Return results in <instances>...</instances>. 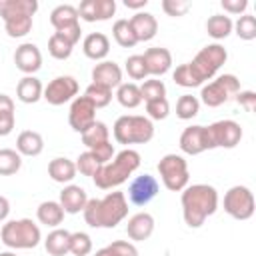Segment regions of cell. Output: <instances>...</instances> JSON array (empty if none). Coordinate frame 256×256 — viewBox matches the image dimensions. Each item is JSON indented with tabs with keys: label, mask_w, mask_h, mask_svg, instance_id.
I'll use <instances>...</instances> for the list:
<instances>
[{
	"label": "cell",
	"mask_w": 256,
	"mask_h": 256,
	"mask_svg": "<svg viewBox=\"0 0 256 256\" xmlns=\"http://www.w3.org/2000/svg\"><path fill=\"white\" fill-rule=\"evenodd\" d=\"M226 58H228V52L222 44H208L190 62L180 64L174 70L172 78L182 88L200 86L220 70V66L226 62Z\"/></svg>",
	"instance_id": "cell-1"
},
{
	"label": "cell",
	"mask_w": 256,
	"mask_h": 256,
	"mask_svg": "<svg viewBox=\"0 0 256 256\" xmlns=\"http://www.w3.org/2000/svg\"><path fill=\"white\" fill-rule=\"evenodd\" d=\"M182 216L190 228H200L218 208V192L210 184H192L182 190Z\"/></svg>",
	"instance_id": "cell-2"
},
{
	"label": "cell",
	"mask_w": 256,
	"mask_h": 256,
	"mask_svg": "<svg viewBox=\"0 0 256 256\" xmlns=\"http://www.w3.org/2000/svg\"><path fill=\"white\" fill-rule=\"evenodd\" d=\"M84 220L92 228H114L128 216V200L124 192H108L104 198H88L82 210Z\"/></svg>",
	"instance_id": "cell-3"
},
{
	"label": "cell",
	"mask_w": 256,
	"mask_h": 256,
	"mask_svg": "<svg viewBox=\"0 0 256 256\" xmlns=\"http://www.w3.org/2000/svg\"><path fill=\"white\" fill-rule=\"evenodd\" d=\"M138 168H140V154L132 148H126L118 152L110 162L102 164L92 176V180L100 190H110V188L124 184L128 176L136 172Z\"/></svg>",
	"instance_id": "cell-4"
},
{
	"label": "cell",
	"mask_w": 256,
	"mask_h": 256,
	"mask_svg": "<svg viewBox=\"0 0 256 256\" xmlns=\"http://www.w3.org/2000/svg\"><path fill=\"white\" fill-rule=\"evenodd\" d=\"M38 10L36 0H2L0 16L10 38H22L32 30V16Z\"/></svg>",
	"instance_id": "cell-5"
},
{
	"label": "cell",
	"mask_w": 256,
	"mask_h": 256,
	"mask_svg": "<svg viewBox=\"0 0 256 256\" xmlns=\"http://www.w3.org/2000/svg\"><path fill=\"white\" fill-rule=\"evenodd\" d=\"M112 132L118 144H146L154 138V124L148 116L126 114L114 122Z\"/></svg>",
	"instance_id": "cell-6"
},
{
	"label": "cell",
	"mask_w": 256,
	"mask_h": 256,
	"mask_svg": "<svg viewBox=\"0 0 256 256\" xmlns=\"http://www.w3.org/2000/svg\"><path fill=\"white\" fill-rule=\"evenodd\" d=\"M2 242L8 248L14 250H28V248H36L42 240L40 228L38 224H34L30 218H20V220H10L2 226L0 232Z\"/></svg>",
	"instance_id": "cell-7"
},
{
	"label": "cell",
	"mask_w": 256,
	"mask_h": 256,
	"mask_svg": "<svg viewBox=\"0 0 256 256\" xmlns=\"http://www.w3.org/2000/svg\"><path fill=\"white\" fill-rule=\"evenodd\" d=\"M158 174L170 192H180L188 186V164L180 154H166L158 162Z\"/></svg>",
	"instance_id": "cell-8"
},
{
	"label": "cell",
	"mask_w": 256,
	"mask_h": 256,
	"mask_svg": "<svg viewBox=\"0 0 256 256\" xmlns=\"http://www.w3.org/2000/svg\"><path fill=\"white\" fill-rule=\"evenodd\" d=\"M238 92H240V80L234 74H222L216 80L202 86L200 100L208 108H218L224 102H228L230 98H234Z\"/></svg>",
	"instance_id": "cell-9"
},
{
	"label": "cell",
	"mask_w": 256,
	"mask_h": 256,
	"mask_svg": "<svg viewBox=\"0 0 256 256\" xmlns=\"http://www.w3.org/2000/svg\"><path fill=\"white\" fill-rule=\"evenodd\" d=\"M224 210L236 220H248L254 216V194L248 186H232L224 194Z\"/></svg>",
	"instance_id": "cell-10"
},
{
	"label": "cell",
	"mask_w": 256,
	"mask_h": 256,
	"mask_svg": "<svg viewBox=\"0 0 256 256\" xmlns=\"http://www.w3.org/2000/svg\"><path fill=\"white\" fill-rule=\"evenodd\" d=\"M76 94H78V82L74 76H56L44 88L42 98L52 106H60L74 100Z\"/></svg>",
	"instance_id": "cell-11"
},
{
	"label": "cell",
	"mask_w": 256,
	"mask_h": 256,
	"mask_svg": "<svg viewBox=\"0 0 256 256\" xmlns=\"http://www.w3.org/2000/svg\"><path fill=\"white\" fill-rule=\"evenodd\" d=\"M212 148H234L242 140V128L234 120H218L208 126Z\"/></svg>",
	"instance_id": "cell-12"
},
{
	"label": "cell",
	"mask_w": 256,
	"mask_h": 256,
	"mask_svg": "<svg viewBox=\"0 0 256 256\" xmlns=\"http://www.w3.org/2000/svg\"><path fill=\"white\" fill-rule=\"evenodd\" d=\"M68 122L74 132H80V134L86 132L96 122V106L86 96H76L70 104Z\"/></svg>",
	"instance_id": "cell-13"
},
{
	"label": "cell",
	"mask_w": 256,
	"mask_h": 256,
	"mask_svg": "<svg viewBox=\"0 0 256 256\" xmlns=\"http://www.w3.org/2000/svg\"><path fill=\"white\" fill-rule=\"evenodd\" d=\"M180 150L184 154L196 156L202 154L204 150H212V142L208 136V126H188L184 128V132L180 134Z\"/></svg>",
	"instance_id": "cell-14"
},
{
	"label": "cell",
	"mask_w": 256,
	"mask_h": 256,
	"mask_svg": "<svg viewBox=\"0 0 256 256\" xmlns=\"http://www.w3.org/2000/svg\"><path fill=\"white\" fill-rule=\"evenodd\" d=\"M158 180L150 174H142V176H136L130 186H128V200L134 204V206H146L150 200L156 198L158 194Z\"/></svg>",
	"instance_id": "cell-15"
},
{
	"label": "cell",
	"mask_w": 256,
	"mask_h": 256,
	"mask_svg": "<svg viewBox=\"0 0 256 256\" xmlns=\"http://www.w3.org/2000/svg\"><path fill=\"white\" fill-rule=\"evenodd\" d=\"M116 12L114 0H82L78 6V16L86 22H102L110 20Z\"/></svg>",
	"instance_id": "cell-16"
},
{
	"label": "cell",
	"mask_w": 256,
	"mask_h": 256,
	"mask_svg": "<svg viewBox=\"0 0 256 256\" xmlns=\"http://www.w3.org/2000/svg\"><path fill=\"white\" fill-rule=\"evenodd\" d=\"M14 64L20 72H24L26 76H32L34 72H38L42 68V54L40 48L32 42H24L16 48L14 52Z\"/></svg>",
	"instance_id": "cell-17"
},
{
	"label": "cell",
	"mask_w": 256,
	"mask_h": 256,
	"mask_svg": "<svg viewBox=\"0 0 256 256\" xmlns=\"http://www.w3.org/2000/svg\"><path fill=\"white\" fill-rule=\"evenodd\" d=\"M92 82L106 86V88H118L122 84V70L116 62L110 60H102L100 64H96L92 68Z\"/></svg>",
	"instance_id": "cell-18"
},
{
	"label": "cell",
	"mask_w": 256,
	"mask_h": 256,
	"mask_svg": "<svg viewBox=\"0 0 256 256\" xmlns=\"http://www.w3.org/2000/svg\"><path fill=\"white\" fill-rule=\"evenodd\" d=\"M142 58H144V62H146L148 74H152V76H162V74H166V72L170 70V66H172V54H170L168 48H160V46L148 48V50L142 54Z\"/></svg>",
	"instance_id": "cell-19"
},
{
	"label": "cell",
	"mask_w": 256,
	"mask_h": 256,
	"mask_svg": "<svg viewBox=\"0 0 256 256\" xmlns=\"http://www.w3.org/2000/svg\"><path fill=\"white\" fill-rule=\"evenodd\" d=\"M58 202H60L64 214H78V212H82L86 208L88 194H86L84 188H80L76 184H68L60 192V200Z\"/></svg>",
	"instance_id": "cell-20"
},
{
	"label": "cell",
	"mask_w": 256,
	"mask_h": 256,
	"mask_svg": "<svg viewBox=\"0 0 256 256\" xmlns=\"http://www.w3.org/2000/svg\"><path fill=\"white\" fill-rule=\"evenodd\" d=\"M128 22H130L132 32H134V36H136L138 42H148L158 32V20L150 12H136Z\"/></svg>",
	"instance_id": "cell-21"
},
{
	"label": "cell",
	"mask_w": 256,
	"mask_h": 256,
	"mask_svg": "<svg viewBox=\"0 0 256 256\" xmlns=\"http://www.w3.org/2000/svg\"><path fill=\"white\" fill-rule=\"evenodd\" d=\"M152 232H154V218H152V214H148V212H138V214H134V216L128 220V224H126V234H128V238L134 240V242H144V240H148V238L152 236Z\"/></svg>",
	"instance_id": "cell-22"
},
{
	"label": "cell",
	"mask_w": 256,
	"mask_h": 256,
	"mask_svg": "<svg viewBox=\"0 0 256 256\" xmlns=\"http://www.w3.org/2000/svg\"><path fill=\"white\" fill-rule=\"evenodd\" d=\"M82 50L90 60H104L110 52V40L102 32H92L84 38Z\"/></svg>",
	"instance_id": "cell-23"
},
{
	"label": "cell",
	"mask_w": 256,
	"mask_h": 256,
	"mask_svg": "<svg viewBox=\"0 0 256 256\" xmlns=\"http://www.w3.org/2000/svg\"><path fill=\"white\" fill-rule=\"evenodd\" d=\"M44 150V138L42 134L34 130H24L16 138V152L20 156H38Z\"/></svg>",
	"instance_id": "cell-24"
},
{
	"label": "cell",
	"mask_w": 256,
	"mask_h": 256,
	"mask_svg": "<svg viewBox=\"0 0 256 256\" xmlns=\"http://www.w3.org/2000/svg\"><path fill=\"white\" fill-rule=\"evenodd\" d=\"M42 92H44V86L36 76H24L16 86V96L24 104L38 102L42 98Z\"/></svg>",
	"instance_id": "cell-25"
},
{
	"label": "cell",
	"mask_w": 256,
	"mask_h": 256,
	"mask_svg": "<svg viewBox=\"0 0 256 256\" xmlns=\"http://www.w3.org/2000/svg\"><path fill=\"white\" fill-rule=\"evenodd\" d=\"M76 172H78V170H76V164H74L72 160H68V158H62V156L50 160V164H48V174H50V178H52L54 182H60V184L72 182L74 176H76Z\"/></svg>",
	"instance_id": "cell-26"
},
{
	"label": "cell",
	"mask_w": 256,
	"mask_h": 256,
	"mask_svg": "<svg viewBox=\"0 0 256 256\" xmlns=\"http://www.w3.org/2000/svg\"><path fill=\"white\" fill-rule=\"evenodd\" d=\"M70 234L68 230H62V228H54L46 240H44V248L50 256H64L70 252Z\"/></svg>",
	"instance_id": "cell-27"
},
{
	"label": "cell",
	"mask_w": 256,
	"mask_h": 256,
	"mask_svg": "<svg viewBox=\"0 0 256 256\" xmlns=\"http://www.w3.org/2000/svg\"><path fill=\"white\" fill-rule=\"evenodd\" d=\"M78 8L72 4H60L50 12V24L54 26V30H64L68 26L78 24Z\"/></svg>",
	"instance_id": "cell-28"
},
{
	"label": "cell",
	"mask_w": 256,
	"mask_h": 256,
	"mask_svg": "<svg viewBox=\"0 0 256 256\" xmlns=\"http://www.w3.org/2000/svg\"><path fill=\"white\" fill-rule=\"evenodd\" d=\"M36 216H38L40 224H46V226L56 228V226H60L62 220H64V210H62L60 202H56V200H46V202H42V204L38 206Z\"/></svg>",
	"instance_id": "cell-29"
},
{
	"label": "cell",
	"mask_w": 256,
	"mask_h": 256,
	"mask_svg": "<svg viewBox=\"0 0 256 256\" xmlns=\"http://www.w3.org/2000/svg\"><path fill=\"white\" fill-rule=\"evenodd\" d=\"M232 28H234V22L226 14H214V16H210L206 20V32L214 40H222V38L230 36Z\"/></svg>",
	"instance_id": "cell-30"
},
{
	"label": "cell",
	"mask_w": 256,
	"mask_h": 256,
	"mask_svg": "<svg viewBox=\"0 0 256 256\" xmlns=\"http://www.w3.org/2000/svg\"><path fill=\"white\" fill-rule=\"evenodd\" d=\"M108 138H110L108 126L104 122H98V120L86 132H82V144L88 146V150H92V148H96V146H100L104 142H110Z\"/></svg>",
	"instance_id": "cell-31"
},
{
	"label": "cell",
	"mask_w": 256,
	"mask_h": 256,
	"mask_svg": "<svg viewBox=\"0 0 256 256\" xmlns=\"http://www.w3.org/2000/svg\"><path fill=\"white\" fill-rule=\"evenodd\" d=\"M116 98L124 108H136L142 102V94H140V86L134 82H122L116 90Z\"/></svg>",
	"instance_id": "cell-32"
},
{
	"label": "cell",
	"mask_w": 256,
	"mask_h": 256,
	"mask_svg": "<svg viewBox=\"0 0 256 256\" xmlns=\"http://www.w3.org/2000/svg\"><path fill=\"white\" fill-rule=\"evenodd\" d=\"M14 102L10 96L0 94V136H8L14 130Z\"/></svg>",
	"instance_id": "cell-33"
},
{
	"label": "cell",
	"mask_w": 256,
	"mask_h": 256,
	"mask_svg": "<svg viewBox=\"0 0 256 256\" xmlns=\"http://www.w3.org/2000/svg\"><path fill=\"white\" fill-rule=\"evenodd\" d=\"M112 36H114V40H116L122 48H132V46L138 44V40H136V36H134V32H132V26H130V22H128L126 18H120V20L114 22V26H112Z\"/></svg>",
	"instance_id": "cell-34"
},
{
	"label": "cell",
	"mask_w": 256,
	"mask_h": 256,
	"mask_svg": "<svg viewBox=\"0 0 256 256\" xmlns=\"http://www.w3.org/2000/svg\"><path fill=\"white\" fill-rule=\"evenodd\" d=\"M22 166V156L12 150V148H2L0 150V176H12L20 170Z\"/></svg>",
	"instance_id": "cell-35"
},
{
	"label": "cell",
	"mask_w": 256,
	"mask_h": 256,
	"mask_svg": "<svg viewBox=\"0 0 256 256\" xmlns=\"http://www.w3.org/2000/svg\"><path fill=\"white\" fill-rule=\"evenodd\" d=\"M72 48H74V44H70V42H68L62 34H58V32H54V34L50 36V40H48V52H50V56L56 58V60H66V58H70Z\"/></svg>",
	"instance_id": "cell-36"
},
{
	"label": "cell",
	"mask_w": 256,
	"mask_h": 256,
	"mask_svg": "<svg viewBox=\"0 0 256 256\" xmlns=\"http://www.w3.org/2000/svg\"><path fill=\"white\" fill-rule=\"evenodd\" d=\"M200 110V100L192 94H184L176 102V116L180 120H192Z\"/></svg>",
	"instance_id": "cell-37"
},
{
	"label": "cell",
	"mask_w": 256,
	"mask_h": 256,
	"mask_svg": "<svg viewBox=\"0 0 256 256\" xmlns=\"http://www.w3.org/2000/svg\"><path fill=\"white\" fill-rule=\"evenodd\" d=\"M84 96H86V98L96 106V110H98V108H104V106L110 104V100H112V90L106 88V86H100V84H94V82H92V84L86 88Z\"/></svg>",
	"instance_id": "cell-38"
},
{
	"label": "cell",
	"mask_w": 256,
	"mask_h": 256,
	"mask_svg": "<svg viewBox=\"0 0 256 256\" xmlns=\"http://www.w3.org/2000/svg\"><path fill=\"white\" fill-rule=\"evenodd\" d=\"M232 30H236L238 38H242V40H254L256 38V18L252 14H242L236 20Z\"/></svg>",
	"instance_id": "cell-39"
},
{
	"label": "cell",
	"mask_w": 256,
	"mask_h": 256,
	"mask_svg": "<svg viewBox=\"0 0 256 256\" xmlns=\"http://www.w3.org/2000/svg\"><path fill=\"white\" fill-rule=\"evenodd\" d=\"M140 94H142V100L144 102H150V100H156V98H166V86L162 80H144L142 86H140Z\"/></svg>",
	"instance_id": "cell-40"
},
{
	"label": "cell",
	"mask_w": 256,
	"mask_h": 256,
	"mask_svg": "<svg viewBox=\"0 0 256 256\" xmlns=\"http://www.w3.org/2000/svg\"><path fill=\"white\" fill-rule=\"evenodd\" d=\"M70 252L74 256H88L92 252V238L86 232H72L70 234Z\"/></svg>",
	"instance_id": "cell-41"
},
{
	"label": "cell",
	"mask_w": 256,
	"mask_h": 256,
	"mask_svg": "<svg viewBox=\"0 0 256 256\" xmlns=\"http://www.w3.org/2000/svg\"><path fill=\"white\" fill-rule=\"evenodd\" d=\"M126 72L132 80H144L148 76V70H146V62L142 58V54H134V56H128L126 58Z\"/></svg>",
	"instance_id": "cell-42"
},
{
	"label": "cell",
	"mask_w": 256,
	"mask_h": 256,
	"mask_svg": "<svg viewBox=\"0 0 256 256\" xmlns=\"http://www.w3.org/2000/svg\"><path fill=\"white\" fill-rule=\"evenodd\" d=\"M76 170L80 172V174H84V176H94L96 174V170L102 166L94 156H92V152L88 150V152H82L78 158H76Z\"/></svg>",
	"instance_id": "cell-43"
},
{
	"label": "cell",
	"mask_w": 256,
	"mask_h": 256,
	"mask_svg": "<svg viewBox=\"0 0 256 256\" xmlns=\"http://www.w3.org/2000/svg\"><path fill=\"white\" fill-rule=\"evenodd\" d=\"M146 112L150 120H164L170 112V104L166 98H156V100L146 102Z\"/></svg>",
	"instance_id": "cell-44"
},
{
	"label": "cell",
	"mask_w": 256,
	"mask_h": 256,
	"mask_svg": "<svg viewBox=\"0 0 256 256\" xmlns=\"http://www.w3.org/2000/svg\"><path fill=\"white\" fill-rule=\"evenodd\" d=\"M162 10L168 16H184L190 10V2H186V0H164Z\"/></svg>",
	"instance_id": "cell-45"
},
{
	"label": "cell",
	"mask_w": 256,
	"mask_h": 256,
	"mask_svg": "<svg viewBox=\"0 0 256 256\" xmlns=\"http://www.w3.org/2000/svg\"><path fill=\"white\" fill-rule=\"evenodd\" d=\"M108 248L114 252V256H138V250L132 242L126 240H116L112 244H108Z\"/></svg>",
	"instance_id": "cell-46"
},
{
	"label": "cell",
	"mask_w": 256,
	"mask_h": 256,
	"mask_svg": "<svg viewBox=\"0 0 256 256\" xmlns=\"http://www.w3.org/2000/svg\"><path fill=\"white\" fill-rule=\"evenodd\" d=\"M234 98H236V102L246 112H254V108H256V92H252V90H240Z\"/></svg>",
	"instance_id": "cell-47"
},
{
	"label": "cell",
	"mask_w": 256,
	"mask_h": 256,
	"mask_svg": "<svg viewBox=\"0 0 256 256\" xmlns=\"http://www.w3.org/2000/svg\"><path fill=\"white\" fill-rule=\"evenodd\" d=\"M90 152H92V156H94L100 164H106V162H110V160H112V156H114V146H112L110 142H104V144H100V146L92 148Z\"/></svg>",
	"instance_id": "cell-48"
},
{
	"label": "cell",
	"mask_w": 256,
	"mask_h": 256,
	"mask_svg": "<svg viewBox=\"0 0 256 256\" xmlns=\"http://www.w3.org/2000/svg\"><path fill=\"white\" fill-rule=\"evenodd\" d=\"M220 4L230 14H244V10L248 8V2L246 0H222Z\"/></svg>",
	"instance_id": "cell-49"
},
{
	"label": "cell",
	"mask_w": 256,
	"mask_h": 256,
	"mask_svg": "<svg viewBox=\"0 0 256 256\" xmlns=\"http://www.w3.org/2000/svg\"><path fill=\"white\" fill-rule=\"evenodd\" d=\"M58 34H62L70 44H76V42L80 40L82 30H80V24H74V26H68V28H64V30H58Z\"/></svg>",
	"instance_id": "cell-50"
},
{
	"label": "cell",
	"mask_w": 256,
	"mask_h": 256,
	"mask_svg": "<svg viewBox=\"0 0 256 256\" xmlns=\"http://www.w3.org/2000/svg\"><path fill=\"white\" fill-rule=\"evenodd\" d=\"M10 214V202L6 196H0V222H4Z\"/></svg>",
	"instance_id": "cell-51"
},
{
	"label": "cell",
	"mask_w": 256,
	"mask_h": 256,
	"mask_svg": "<svg viewBox=\"0 0 256 256\" xmlns=\"http://www.w3.org/2000/svg\"><path fill=\"white\" fill-rule=\"evenodd\" d=\"M146 4H148V0H124V6H126V8H132V10L144 8Z\"/></svg>",
	"instance_id": "cell-52"
},
{
	"label": "cell",
	"mask_w": 256,
	"mask_h": 256,
	"mask_svg": "<svg viewBox=\"0 0 256 256\" xmlns=\"http://www.w3.org/2000/svg\"><path fill=\"white\" fill-rule=\"evenodd\" d=\"M94 256H114V252L108 248V246H104V248H100V250H96V254Z\"/></svg>",
	"instance_id": "cell-53"
},
{
	"label": "cell",
	"mask_w": 256,
	"mask_h": 256,
	"mask_svg": "<svg viewBox=\"0 0 256 256\" xmlns=\"http://www.w3.org/2000/svg\"><path fill=\"white\" fill-rule=\"evenodd\" d=\"M0 256H16V252H0Z\"/></svg>",
	"instance_id": "cell-54"
}]
</instances>
